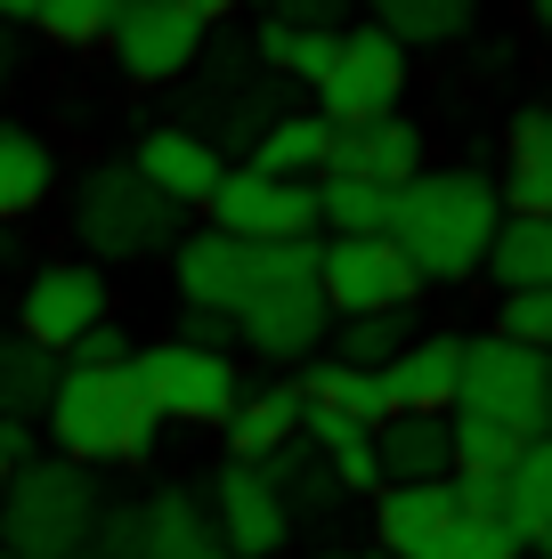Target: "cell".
Segmentation results:
<instances>
[{
	"mask_svg": "<svg viewBox=\"0 0 552 559\" xmlns=\"http://www.w3.org/2000/svg\"><path fill=\"white\" fill-rule=\"evenodd\" d=\"M504 195L488 170H414L390 195V243L414 260L423 284H471L496 243Z\"/></svg>",
	"mask_w": 552,
	"mask_h": 559,
	"instance_id": "1",
	"label": "cell"
},
{
	"mask_svg": "<svg viewBox=\"0 0 552 559\" xmlns=\"http://www.w3.org/2000/svg\"><path fill=\"white\" fill-rule=\"evenodd\" d=\"M49 447L66 462H82V471H114V462H146L163 438V414L155 397L139 390V373L130 365H98V373H73V365H57V390H49Z\"/></svg>",
	"mask_w": 552,
	"mask_h": 559,
	"instance_id": "2",
	"label": "cell"
},
{
	"mask_svg": "<svg viewBox=\"0 0 552 559\" xmlns=\"http://www.w3.org/2000/svg\"><path fill=\"white\" fill-rule=\"evenodd\" d=\"M317 243L326 236L252 243V293L236 300V349H252L260 365H309L326 349L333 308L317 293Z\"/></svg>",
	"mask_w": 552,
	"mask_h": 559,
	"instance_id": "3",
	"label": "cell"
},
{
	"mask_svg": "<svg viewBox=\"0 0 552 559\" xmlns=\"http://www.w3.org/2000/svg\"><path fill=\"white\" fill-rule=\"evenodd\" d=\"M179 236H187V211L163 187H146L130 170V154L82 170V187H73V243H82V260H98V267L163 260Z\"/></svg>",
	"mask_w": 552,
	"mask_h": 559,
	"instance_id": "4",
	"label": "cell"
},
{
	"mask_svg": "<svg viewBox=\"0 0 552 559\" xmlns=\"http://www.w3.org/2000/svg\"><path fill=\"white\" fill-rule=\"evenodd\" d=\"M98 527V478L66 454H33L0 487V559H73Z\"/></svg>",
	"mask_w": 552,
	"mask_h": 559,
	"instance_id": "5",
	"label": "cell"
},
{
	"mask_svg": "<svg viewBox=\"0 0 552 559\" xmlns=\"http://www.w3.org/2000/svg\"><path fill=\"white\" fill-rule=\"evenodd\" d=\"M309 98H317V114H326L333 130L383 122V114H398V98H407V49H398L374 16H357V25H341L333 66L309 82Z\"/></svg>",
	"mask_w": 552,
	"mask_h": 559,
	"instance_id": "6",
	"label": "cell"
},
{
	"mask_svg": "<svg viewBox=\"0 0 552 559\" xmlns=\"http://www.w3.org/2000/svg\"><path fill=\"white\" fill-rule=\"evenodd\" d=\"M106 49H114V66H122V82L171 90V82H187V73L203 66V49H212V25H203L187 0H122V16H114Z\"/></svg>",
	"mask_w": 552,
	"mask_h": 559,
	"instance_id": "7",
	"label": "cell"
},
{
	"mask_svg": "<svg viewBox=\"0 0 552 559\" xmlns=\"http://www.w3.org/2000/svg\"><path fill=\"white\" fill-rule=\"evenodd\" d=\"M130 373H139V390L155 397L163 421H212L220 430V421L236 414V397H244L236 357L187 349V341H139V349H130Z\"/></svg>",
	"mask_w": 552,
	"mask_h": 559,
	"instance_id": "8",
	"label": "cell"
},
{
	"mask_svg": "<svg viewBox=\"0 0 552 559\" xmlns=\"http://www.w3.org/2000/svg\"><path fill=\"white\" fill-rule=\"evenodd\" d=\"M317 293L333 317H390L423 300V276L390 236H326L317 243Z\"/></svg>",
	"mask_w": 552,
	"mask_h": 559,
	"instance_id": "9",
	"label": "cell"
},
{
	"mask_svg": "<svg viewBox=\"0 0 552 559\" xmlns=\"http://www.w3.org/2000/svg\"><path fill=\"white\" fill-rule=\"evenodd\" d=\"M220 236L236 243H284V236H317V179H269V170L236 163L220 170V187L203 195Z\"/></svg>",
	"mask_w": 552,
	"mask_h": 559,
	"instance_id": "10",
	"label": "cell"
},
{
	"mask_svg": "<svg viewBox=\"0 0 552 559\" xmlns=\"http://www.w3.org/2000/svg\"><path fill=\"white\" fill-rule=\"evenodd\" d=\"M455 406L504 414V421H520V430H544V349H520V341H504V333H463Z\"/></svg>",
	"mask_w": 552,
	"mask_h": 559,
	"instance_id": "11",
	"label": "cell"
},
{
	"mask_svg": "<svg viewBox=\"0 0 552 559\" xmlns=\"http://www.w3.org/2000/svg\"><path fill=\"white\" fill-rule=\"evenodd\" d=\"M106 308H114V276L98 260H49L16 293V333L42 341V349H66L90 324H106Z\"/></svg>",
	"mask_w": 552,
	"mask_h": 559,
	"instance_id": "12",
	"label": "cell"
},
{
	"mask_svg": "<svg viewBox=\"0 0 552 559\" xmlns=\"http://www.w3.org/2000/svg\"><path fill=\"white\" fill-rule=\"evenodd\" d=\"M203 503H212L220 535H227V559H277L293 544V511H284L277 478L260 471V462H220Z\"/></svg>",
	"mask_w": 552,
	"mask_h": 559,
	"instance_id": "13",
	"label": "cell"
},
{
	"mask_svg": "<svg viewBox=\"0 0 552 559\" xmlns=\"http://www.w3.org/2000/svg\"><path fill=\"white\" fill-rule=\"evenodd\" d=\"M130 170H139L146 187H163L179 211H203V195H212L220 170H227V154H220L212 130H196V122H155L130 146Z\"/></svg>",
	"mask_w": 552,
	"mask_h": 559,
	"instance_id": "14",
	"label": "cell"
},
{
	"mask_svg": "<svg viewBox=\"0 0 552 559\" xmlns=\"http://www.w3.org/2000/svg\"><path fill=\"white\" fill-rule=\"evenodd\" d=\"M326 170H341V179H366V187H407L414 170H431V139L407 122V114H383V122H350L333 130V154Z\"/></svg>",
	"mask_w": 552,
	"mask_h": 559,
	"instance_id": "15",
	"label": "cell"
},
{
	"mask_svg": "<svg viewBox=\"0 0 552 559\" xmlns=\"http://www.w3.org/2000/svg\"><path fill=\"white\" fill-rule=\"evenodd\" d=\"M171 284H179L187 308H227L236 317V300L252 293V243L220 236V227H196V236L171 243Z\"/></svg>",
	"mask_w": 552,
	"mask_h": 559,
	"instance_id": "16",
	"label": "cell"
},
{
	"mask_svg": "<svg viewBox=\"0 0 552 559\" xmlns=\"http://www.w3.org/2000/svg\"><path fill=\"white\" fill-rule=\"evenodd\" d=\"M455 519L447 478H407V487H374V544L390 559H439V535Z\"/></svg>",
	"mask_w": 552,
	"mask_h": 559,
	"instance_id": "17",
	"label": "cell"
},
{
	"mask_svg": "<svg viewBox=\"0 0 552 559\" xmlns=\"http://www.w3.org/2000/svg\"><path fill=\"white\" fill-rule=\"evenodd\" d=\"M139 559H227V535L196 487H155L139 503Z\"/></svg>",
	"mask_w": 552,
	"mask_h": 559,
	"instance_id": "18",
	"label": "cell"
},
{
	"mask_svg": "<svg viewBox=\"0 0 552 559\" xmlns=\"http://www.w3.org/2000/svg\"><path fill=\"white\" fill-rule=\"evenodd\" d=\"M455 373H463V333H414L407 349L383 365L390 414H447L455 406Z\"/></svg>",
	"mask_w": 552,
	"mask_h": 559,
	"instance_id": "19",
	"label": "cell"
},
{
	"mask_svg": "<svg viewBox=\"0 0 552 559\" xmlns=\"http://www.w3.org/2000/svg\"><path fill=\"white\" fill-rule=\"evenodd\" d=\"M326 154H333V122L317 106H284L252 130L244 163L269 170V179H326Z\"/></svg>",
	"mask_w": 552,
	"mask_h": 559,
	"instance_id": "20",
	"label": "cell"
},
{
	"mask_svg": "<svg viewBox=\"0 0 552 559\" xmlns=\"http://www.w3.org/2000/svg\"><path fill=\"white\" fill-rule=\"evenodd\" d=\"M504 211L552 219V106H520L504 130Z\"/></svg>",
	"mask_w": 552,
	"mask_h": 559,
	"instance_id": "21",
	"label": "cell"
},
{
	"mask_svg": "<svg viewBox=\"0 0 552 559\" xmlns=\"http://www.w3.org/2000/svg\"><path fill=\"white\" fill-rule=\"evenodd\" d=\"M301 447L333 471L341 495H374V487H383V462H374V430H366V421H350V414L301 397Z\"/></svg>",
	"mask_w": 552,
	"mask_h": 559,
	"instance_id": "22",
	"label": "cell"
},
{
	"mask_svg": "<svg viewBox=\"0 0 552 559\" xmlns=\"http://www.w3.org/2000/svg\"><path fill=\"white\" fill-rule=\"evenodd\" d=\"M220 438H227V462H269L277 447L301 438V390H293V381H260V390H244L236 414L220 421Z\"/></svg>",
	"mask_w": 552,
	"mask_h": 559,
	"instance_id": "23",
	"label": "cell"
},
{
	"mask_svg": "<svg viewBox=\"0 0 552 559\" xmlns=\"http://www.w3.org/2000/svg\"><path fill=\"white\" fill-rule=\"evenodd\" d=\"M57 187V146L25 122H0V227L33 219Z\"/></svg>",
	"mask_w": 552,
	"mask_h": 559,
	"instance_id": "24",
	"label": "cell"
},
{
	"mask_svg": "<svg viewBox=\"0 0 552 559\" xmlns=\"http://www.w3.org/2000/svg\"><path fill=\"white\" fill-rule=\"evenodd\" d=\"M374 462H383V487H407V478H447V414H390L374 430Z\"/></svg>",
	"mask_w": 552,
	"mask_h": 559,
	"instance_id": "25",
	"label": "cell"
},
{
	"mask_svg": "<svg viewBox=\"0 0 552 559\" xmlns=\"http://www.w3.org/2000/svg\"><path fill=\"white\" fill-rule=\"evenodd\" d=\"M309 406H333V414H350V421H366V430H383L390 421V397H383V373L374 365H341L317 349L309 365H301V381H293Z\"/></svg>",
	"mask_w": 552,
	"mask_h": 559,
	"instance_id": "26",
	"label": "cell"
},
{
	"mask_svg": "<svg viewBox=\"0 0 552 559\" xmlns=\"http://www.w3.org/2000/svg\"><path fill=\"white\" fill-rule=\"evenodd\" d=\"M480 276L496 293H520V284H552V219H528V211H504L496 243H488Z\"/></svg>",
	"mask_w": 552,
	"mask_h": 559,
	"instance_id": "27",
	"label": "cell"
},
{
	"mask_svg": "<svg viewBox=\"0 0 552 559\" xmlns=\"http://www.w3.org/2000/svg\"><path fill=\"white\" fill-rule=\"evenodd\" d=\"M366 16L398 49H447L480 25V0H366Z\"/></svg>",
	"mask_w": 552,
	"mask_h": 559,
	"instance_id": "28",
	"label": "cell"
},
{
	"mask_svg": "<svg viewBox=\"0 0 552 559\" xmlns=\"http://www.w3.org/2000/svg\"><path fill=\"white\" fill-rule=\"evenodd\" d=\"M49 390H57V349H42L25 333H0V421H42Z\"/></svg>",
	"mask_w": 552,
	"mask_h": 559,
	"instance_id": "29",
	"label": "cell"
},
{
	"mask_svg": "<svg viewBox=\"0 0 552 559\" xmlns=\"http://www.w3.org/2000/svg\"><path fill=\"white\" fill-rule=\"evenodd\" d=\"M552 519V430H537L504 471V527L520 544H537V527Z\"/></svg>",
	"mask_w": 552,
	"mask_h": 559,
	"instance_id": "30",
	"label": "cell"
},
{
	"mask_svg": "<svg viewBox=\"0 0 552 559\" xmlns=\"http://www.w3.org/2000/svg\"><path fill=\"white\" fill-rule=\"evenodd\" d=\"M333 41H341V33H317V25H284V16H260L252 57H260V73H277V82H301V90H309L317 73L333 66Z\"/></svg>",
	"mask_w": 552,
	"mask_h": 559,
	"instance_id": "31",
	"label": "cell"
},
{
	"mask_svg": "<svg viewBox=\"0 0 552 559\" xmlns=\"http://www.w3.org/2000/svg\"><path fill=\"white\" fill-rule=\"evenodd\" d=\"M528 438H537V430H520V421H504V414L447 406V454H455V471H512V454H520Z\"/></svg>",
	"mask_w": 552,
	"mask_h": 559,
	"instance_id": "32",
	"label": "cell"
},
{
	"mask_svg": "<svg viewBox=\"0 0 552 559\" xmlns=\"http://www.w3.org/2000/svg\"><path fill=\"white\" fill-rule=\"evenodd\" d=\"M317 236H390V187L326 170L317 179Z\"/></svg>",
	"mask_w": 552,
	"mask_h": 559,
	"instance_id": "33",
	"label": "cell"
},
{
	"mask_svg": "<svg viewBox=\"0 0 552 559\" xmlns=\"http://www.w3.org/2000/svg\"><path fill=\"white\" fill-rule=\"evenodd\" d=\"M414 341V324H407V308H390V317H333L326 324V357H341V365H383L398 357Z\"/></svg>",
	"mask_w": 552,
	"mask_h": 559,
	"instance_id": "34",
	"label": "cell"
},
{
	"mask_svg": "<svg viewBox=\"0 0 552 559\" xmlns=\"http://www.w3.org/2000/svg\"><path fill=\"white\" fill-rule=\"evenodd\" d=\"M114 16H122V0H33L25 25L42 33L49 49H98L114 33Z\"/></svg>",
	"mask_w": 552,
	"mask_h": 559,
	"instance_id": "35",
	"label": "cell"
},
{
	"mask_svg": "<svg viewBox=\"0 0 552 559\" xmlns=\"http://www.w3.org/2000/svg\"><path fill=\"white\" fill-rule=\"evenodd\" d=\"M528 544L504 527V511H463L455 503L447 519V535H439V559H520Z\"/></svg>",
	"mask_w": 552,
	"mask_h": 559,
	"instance_id": "36",
	"label": "cell"
},
{
	"mask_svg": "<svg viewBox=\"0 0 552 559\" xmlns=\"http://www.w3.org/2000/svg\"><path fill=\"white\" fill-rule=\"evenodd\" d=\"M488 333H504V341H520V349H544L552 357V284H520V293H504Z\"/></svg>",
	"mask_w": 552,
	"mask_h": 559,
	"instance_id": "37",
	"label": "cell"
},
{
	"mask_svg": "<svg viewBox=\"0 0 552 559\" xmlns=\"http://www.w3.org/2000/svg\"><path fill=\"white\" fill-rule=\"evenodd\" d=\"M130 349H139V341L122 333V324H90L82 341H66V349H57V365H73V373H98V365H130Z\"/></svg>",
	"mask_w": 552,
	"mask_h": 559,
	"instance_id": "38",
	"label": "cell"
},
{
	"mask_svg": "<svg viewBox=\"0 0 552 559\" xmlns=\"http://www.w3.org/2000/svg\"><path fill=\"white\" fill-rule=\"evenodd\" d=\"M179 341H187V349H220V357H236V317H227V308H187Z\"/></svg>",
	"mask_w": 552,
	"mask_h": 559,
	"instance_id": "39",
	"label": "cell"
},
{
	"mask_svg": "<svg viewBox=\"0 0 552 559\" xmlns=\"http://www.w3.org/2000/svg\"><path fill=\"white\" fill-rule=\"evenodd\" d=\"M269 16H284V25H317V33H341L357 16V0H269Z\"/></svg>",
	"mask_w": 552,
	"mask_h": 559,
	"instance_id": "40",
	"label": "cell"
},
{
	"mask_svg": "<svg viewBox=\"0 0 552 559\" xmlns=\"http://www.w3.org/2000/svg\"><path fill=\"white\" fill-rule=\"evenodd\" d=\"M447 487L463 511H504V471H447Z\"/></svg>",
	"mask_w": 552,
	"mask_h": 559,
	"instance_id": "41",
	"label": "cell"
},
{
	"mask_svg": "<svg viewBox=\"0 0 552 559\" xmlns=\"http://www.w3.org/2000/svg\"><path fill=\"white\" fill-rule=\"evenodd\" d=\"M0 454H9V462H33V421H0Z\"/></svg>",
	"mask_w": 552,
	"mask_h": 559,
	"instance_id": "42",
	"label": "cell"
},
{
	"mask_svg": "<svg viewBox=\"0 0 552 559\" xmlns=\"http://www.w3.org/2000/svg\"><path fill=\"white\" fill-rule=\"evenodd\" d=\"M9 82H16V25L0 16V90H9Z\"/></svg>",
	"mask_w": 552,
	"mask_h": 559,
	"instance_id": "43",
	"label": "cell"
},
{
	"mask_svg": "<svg viewBox=\"0 0 552 559\" xmlns=\"http://www.w3.org/2000/svg\"><path fill=\"white\" fill-rule=\"evenodd\" d=\"M0 16H9V25H25V16H33V0H0Z\"/></svg>",
	"mask_w": 552,
	"mask_h": 559,
	"instance_id": "44",
	"label": "cell"
},
{
	"mask_svg": "<svg viewBox=\"0 0 552 559\" xmlns=\"http://www.w3.org/2000/svg\"><path fill=\"white\" fill-rule=\"evenodd\" d=\"M528 551H537V559H552V519H544V527H537V544H528Z\"/></svg>",
	"mask_w": 552,
	"mask_h": 559,
	"instance_id": "45",
	"label": "cell"
},
{
	"mask_svg": "<svg viewBox=\"0 0 552 559\" xmlns=\"http://www.w3.org/2000/svg\"><path fill=\"white\" fill-rule=\"evenodd\" d=\"M528 16H537V25L552 33V0H528Z\"/></svg>",
	"mask_w": 552,
	"mask_h": 559,
	"instance_id": "46",
	"label": "cell"
},
{
	"mask_svg": "<svg viewBox=\"0 0 552 559\" xmlns=\"http://www.w3.org/2000/svg\"><path fill=\"white\" fill-rule=\"evenodd\" d=\"M544 430H552V357H544Z\"/></svg>",
	"mask_w": 552,
	"mask_h": 559,
	"instance_id": "47",
	"label": "cell"
},
{
	"mask_svg": "<svg viewBox=\"0 0 552 559\" xmlns=\"http://www.w3.org/2000/svg\"><path fill=\"white\" fill-rule=\"evenodd\" d=\"M9 471H16V462H9V454H0V487H9Z\"/></svg>",
	"mask_w": 552,
	"mask_h": 559,
	"instance_id": "48",
	"label": "cell"
},
{
	"mask_svg": "<svg viewBox=\"0 0 552 559\" xmlns=\"http://www.w3.org/2000/svg\"><path fill=\"white\" fill-rule=\"evenodd\" d=\"M357 559H390V551H383V544H374V551H357Z\"/></svg>",
	"mask_w": 552,
	"mask_h": 559,
	"instance_id": "49",
	"label": "cell"
},
{
	"mask_svg": "<svg viewBox=\"0 0 552 559\" xmlns=\"http://www.w3.org/2000/svg\"><path fill=\"white\" fill-rule=\"evenodd\" d=\"M317 559H357V551H317Z\"/></svg>",
	"mask_w": 552,
	"mask_h": 559,
	"instance_id": "50",
	"label": "cell"
},
{
	"mask_svg": "<svg viewBox=\"0 0 552 559\" xmlns=\"http://www.w3.org/2000/svg\"><path fill=\"white\" fill-rule=\"evenodd\" d=\"M244 9H269V0H244Z\"/></svg>",
	"mask_w": 552,
	"mask_h": 559,
	"instance_id": "51",
	"label": "cell"
},
{
	"mask_svg": "<svg viewBox=\"0 0 552 559\" xmlns=\"http://www.w3.org/2000/svg\"><path fill=\"white\" fill-rule=\"evenodd\" d=\"M520 559H537V551H520Z\"/></svg>",
	"mask_w": 552,
	"mask_h": 559,
	"instance_id": "52",
	"label": "cell"
}]
</instances>
